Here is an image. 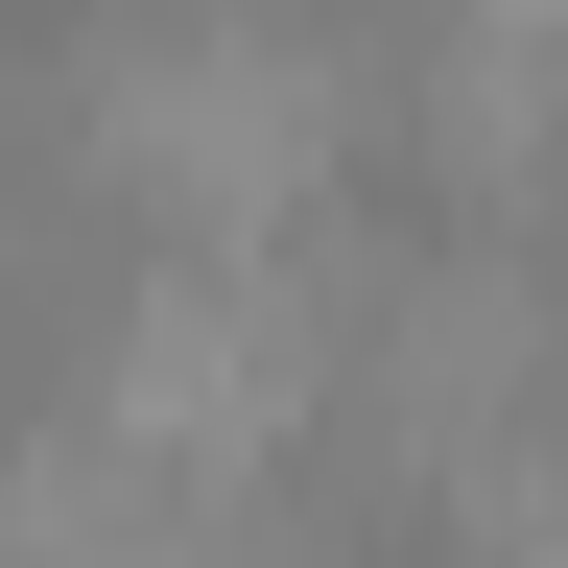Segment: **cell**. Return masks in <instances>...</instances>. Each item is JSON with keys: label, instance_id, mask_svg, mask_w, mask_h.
I'll return each instance as SVG.
<instances>
[{"label": "cell", "instance_id": "obj_1", "mask_svg": "<svg viewBox=\"0 0 568 568\" xmlns=\"http://www.w3.org/2000/svg\"><path fill=\"white\" fill-rule=\"evenodd\" d=\"M332 379H355V308H332L284 237H261V261H166V284L95 332V403H119L166 474H261Z\"/></svg>", "mask_w": 568, "mask_h": 568}, {"label": "cell", "instance_id": "obj_2", "mask_svg": "<svg viewBox=\"0 0 568 568\" xmlns=\"http://www.w3.org/2000/svg\"><path fill=\"white\" fill-rule=\"evenodd\" d=\"M403 142H426L474 213H545V190H568V48H521V24L450 0V24L403 48Z\"/></svg>", "mask_w": 568, "mask_h": 568}, {"label": "cell", "instance_id": "obj_3", "mask_svg": "<svg viewBox=\"0 0 568 568\" xmlns=\"http://www.w3.org/2000/svg\"><path fill=\"white\" fill-rule=\"evenodd\" d=\"M474 24H521V48H568V0H474Z\"/></svg>", "mask_w": 568, "mask_h": 568}]
</instances>
